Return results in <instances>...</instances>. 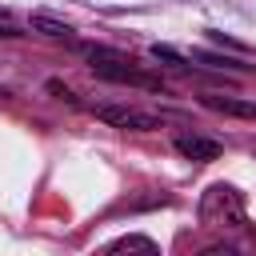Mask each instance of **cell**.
Here are the masks:
<instances>
[{
	"label": "cell",
	"mask_w": 256,
	"mask_h": 256,
	"mask_svg": "<svg viewBox=\"0 0 256 256\" xmlns=\"http://www.w3.org/2000/svg\"><path fill=\"white\" fill-rule=\"evenodd\" d=\"M24 32L16 28V24H0V40H20Z\"/></svg>",
	"instance_id": "10"
},
{
	"label": "cell",
	"mask_w": 256,
	"mask_h": 256,
	"mask_svg": "<svg viewBox=\"0 0 256 256\" xmlns=\"http://www.w3.org/2000/svg\"><path fill=\"white\" fill-rule=\"evenodd\" d=\"M204 108L220 112V116H240V120H256V100H240V96H216V92H204L200 96Z\"/></svg>",
	"instance_id": "5"
},
{
	"label": "cell",
	"mask_w": 256,
	"mask_h": 256,
	"mask_svg": "<svg viewBox=\"0 0 256 256\" xmlns=\"http://www.w3.org/2000/svg\"><path fill=\"white\" fill-rule=\"evenodd\" d=\"M92 112L108 128H124V132H156L160 128L156 112H144V108H132V104H96Z\"/></svg>",
	"instance_id": "3"
},
{
	"label": "cell",
	"mask_w": 256,
	"mask_h": 256,
	"mask_svg": "<svg viewBox=\"0 0 256 256\" xmlns=\"http://www.w3.org/2000/svg\"><path fill=\"white\" fill-rule=\"evenodd\" d=\"M172 148L184 156V160H196V164H208V160H216L224 148H220V140H212V136H196V132H180L176 140H172Z\"/></svg>",
	"instance_id": "4"
},
{
	"label": "cell",
	"mask_w": 256,
	"mask_h": 256,
	"mask_svg": "<svg viewBox=\"0 0 256 256\" xmlns=\"http://www.w3.org/2000/svg\"><path fill=\"white\" fill-rule=\"evenodd\" d=\"M76 52L88 60V68L100 76V80H112V84H136V88H148V92H160L168 96V84L152 72H144L132 56L116 52V48H104V44H76Z\"/></svg>",
	"instance_id": "1"
},
{
	"label": "cell",
	"mask_w": 256,
	"mask_h": 256,
	"mask_svg": "<svg viewBox=\"0 0 256 256\" xmlns=\"http://www.w3.org/2000/svg\"><path fill=\"white\" fill-rule=\"evenodd\" d=\"M32 28H36V32H44L48 40H72V32H76L72 24L56 20V16H48V12H36V16H32Z\"/></svg>",
	"instance_id": "6"
},
{
	"label": "cell",
	"mask_w": 256,
	"mask_h": 256,
	"mask_svg": "<svg viewBox=\"0 0 256 256\" xmlns=\"http://www.w3.org/2000/svg\"><path fill=\"white\" fill-rule=\"evenodd\" d=\"M148 52H152V60H164V64H172V68H192V60L180 56L176 48H168V44H152Z\"/></svg>",
	"instance_id": "9"
},
{
	"label": "cell",
	"mask_w": 256,
	"mask_h": 256,
	"mask_svg": "<svg viewBox=\"0 0 256 256\" xmlns=\"http://www.w3.org/2000/svg\"><path fill=\"white\" fill-rule=\"evenodd\" d=\"M200 224L204 228H244L248 224V212H244V196L232 188V184H212L204 196H200Z\"/></svg>",
	"instance_id": "2"
},
{
	"label": "cell",
	"mask_w": 256,
	"mask_h": 256,
	"mask_svg": "<svg viewBox=\"0 0 256 256\" xmlns=\"http://www.w3.org/2000/svg\"><path fill=\"white\" fill-rule=\"evenodd\" d=\"M108 252H148V256H156V252H160V244H156V240H148V236H120V240H112V244H108Z\"/></svg>",
	"instance_id": "8"
},
{
	"label": "cell",
	"mask_w": 256,
	"mask_h": 256,
	"mask_svg": "<svg viewBox=\"0 0 256 256\" xmlns=\"http://www.w3.org/2000/svg\"><path fill=\"white\" fill-rule=\"evenodd\" d=\"M192 60L208 64V68H228V72H256V64H244V60H232V56H216V52H204V48H196Z\"/></svg>",
	"instance_id": "7"
}]
</instances>
